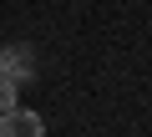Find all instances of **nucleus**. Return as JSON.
Here are the masks:
<instances>
[{"label":"nucleus","instance_id":"nucleus-1","mask_svg":"<svg viewBox=\"0 0 152 137\" xmlns=\"http://www.w3.org/2000/svg\"><path fill=\"white\" fill-rule=\"evenodd\" d=\"M0 137H46V122L26 107H10V112H0Z\"/></svg>","mask_w":152,"mask_h":137},{"label":"nucleus","instance_id":"nucleus-3","mask_svg":"<svg viewBox=\"0 0 152 137\" xmlns=\"http://www.w3.org/2000/svg\"><path fill=\"white\" fill-rule=\"evenodd\" d=\"M15 92H20L15 81H5V76H0V112H10V107H15Z\"/></svg>","mask_w":152,"mask_h":137},{"label":"nucleus","instance_id":"nucleus-2","mask_svg":"<svg viewBox=\"0 0 152 137\" xmlns=\"http://www.w3.org/2000/svg\"><path fill=\"white\" fill-rule=\"evenodd\" d=\"M0 76H5V81H31L36 76V56L26 51V46H5V51H0Z\"/></svg>","mask_w":152,"mask_h":137}]
</instances>
